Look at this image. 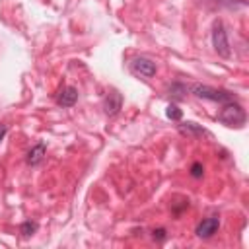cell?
<instances>
[{
  "mask_svg": "<svg viewBox=\"0 0 249 249\" xmlns=\"http://www.w3.org/2000/svg\"><path fill=\"white\" fill-rule=\"evenodd\" d=\"M218 121L222 124H226V126H243V123H245V111H243V107L239 103L228 101L222 107V111L218 113Z\"/></svg>",
  "mask_w": 249,
  "mask_h": 249,
  "instance_id": "cell-1",
  "label": "cell"
},
{
  "mask_svg": "<svg viewBox=\"0 0 249 249\" xmlns=\"http://www.w3.org/2000/svg\"><path fill=\"white\" fill-rule=\"evenodd\" d=\"M191 91L200 97V99H210V101H218V103H228V101H235V95L231 91L226 89H216L210 86H202V84H195L191 88Z\"/></svg>",
  "mask_w": 249,
  "mask_h": 249,
  "instance_id": "cell-2",
  "label": "cell"
},
{
  "mask_svg": "<svg viewBox=\"0 0 249 249\" xmlns=\"http://www.w3.org/2000/svg\"><path fill=\"white\" fill-rule=\"evenodd\" d=\"M212 47H214V51L220 56H224V58L230 56V41H228V33L224 29V23L222 21H216L214 23V29H212Z\"/></svg>",
  "mask_w": 249,
  "mask_h": 249,
  "instance_id": "cell-3",
  "label": "cell"
},
{
  "mask_svg": "<svg viewBox=\"0 0 249 249\" xmlns=\"http://www.w3.org/2000/svg\"><path fill=\"white\" fill-rule=\"evenodd\" d=\"M130 68H132L134 74H140V76H146V78H152V76H156V72H158L156 62L150 60V58H146V56H136V58L130 62Z\"/></svg>",
  "mask_w": 249,
  "mask_h": 249,
  "instance_id": "cell-4",
  "label": "cell"
},
{
  "mask_svg": "<svg viewBox=\"0 0 249 249\" xmlns=\"http://www.w3.org/2000/svg\"><path fill=\"white\" fill-rule=\"evenodd\" d=\"M218 228H220V218H218V216H210V218H204V220L196 226L195 233H196V237H200V239H208V237H212V235L218 231Z\"/></svg>",
  "mask_w": 249,
  "mask_h": 249,
  "instance_id": "cell-5",
  "label": "cell"
},
{
  "mask_svg": "<svg viewBox=\"0 0 249 249\" xmlns=\"http://www.w3.org/2000/svg\"><path fill=\"white\" fill-rule=\"evenodd\" d=\"M76 101H78V89L72 88V86L62 88V89L58 91V95H56V103H58L60 107H72Z\"/></svg>",
  "mask_w": 249,
  "mask_h": 249,
  "instance_id": "cell-6",
  "label": "cell"
},
{
  "mask_svg": "<svg viewBox=\"0 0 249 249\" xmlns=\"http://www.w3.org/2000/svg\"><path fill=\"white\" fill-rule=\"evenodd\" d=\"M121 107H123V95H121L119 91H111V93L105 97V103H103L105 113H107L109 117H113V115H117V113L121 111Z\"/></svg>",
  "mask_w": 249,
  "mask_h": 249,
  "instance_id": "cell-7",
  "label": "cell"
},
{
  "mask_svg": "<svg viewBox=\"0 0 249 249\" xmlns=\"http://www.w3.org/2000/svg\"><path fill=\"white\" fill-rule=\"evenodd\" d=\"M177 128H179V132H181L183 136H189V138H202V136H206V134H208V130H206V128H202L200 124L191 123V121L181 123Z\"/></svg>",
  "mask_w": 249,
  "mask_h": 249,
  "instance_id": "cell-8",
  "label": "cell"
},
{
  "mask_svg": "<svg viewBox=\"0 0 249 249\" xmlns=\"http://www.w3.org/2000/svg\"><path fill=\"white\" fill-rule=\"evenodd\" d=\"M43 156H45V144L39 142V144H35V146L27 152V163H29V165H37V163L43 160Z\"/></svg>",
  "mask_w": 249,
  "mask_h": 249,
  "instance_id": "cell-9",
  "label": "cell"
},
{
  "mask_svg": "<svg viewBox=\"0 0 249 249\" xmlns=\"http://www.w3.org/2000/svg\"><path fill=\"white\" fill-rule=\"evenodd\" d=\"M167 93H169V97H173V99H183L185 93H187V86L175 82V84H171V86L167 88Z\"/></svg>",
  "mask_w": 249,
  "mask_h": 249,
  "instance_id": "cell-10",
  "label": "cell"
},
{
  "mask_svg": "<svg viewBox=\"0 0 249 249\" xmlns=\"http://www.w3.org/2000/svg\"><path fill=\"white\" fill-rule=\"evenodd\" d=\"M165 115H167V119H171V121H179V119H181V115H183V111H181L175 103H171V105H167Z\"/></svg>",
  "mask_w": 249,
  "mask_h": 249,
  "instance_id": "cell-11",
  "label": "cell"
},
{
  "mask_svg": "<svg viewBox=\"0 0 249 249\" xmlns=\"http://www.w3.org/2000/svg\"><path fill=\"white\" fill-rule=\"evenodd\" d=\"M35 230H37V224L35 222H23L21 228H19V231L23 235H31V233H35Z\"/></svg>",
  "mask_w": 249,
  "mask_h": 249,
  "instance_id": "cell-12",
  "label": "cell"
},
{
  "mask_svg": "<svg viewBox=\"0 0 249 249\" xmlns=\"http://www.w3.org/2000/svg\"><path fill=\"white\" fill-rule=\"evenodd\" d=\"M202 173H204L202 163H198V161H196V163H193V165H191V175H193V177H196V179H198V177H202Z\"/></svg>",
  "mask_w": 249,
  "mask_h": 249,
  "instance_id": "cell-13",
  "label": "cell"
},
{
  "mask_svg": "<svg viewBox=\"0 0 249 249\" xmlns=\"http://www.w3.org/2000/svg\"><path fill=\"white\" fill-rule=\"evenodd\" d=\"M165 235H167V231H165L163 228H158V230H154V239H158V241H163V239H165Z\"/></svg>",
  "mask_w": 249,
  "mask_h": 249,
  "instance_id": "cell-14",
  "label": "cell"
},
{
  "mask_svg": "<svg viewBox=\"0 0 249 249\" xmlns=\"http://www.w3.org/2000/svg\"><path fill=\"white\" fill-rule=\"evenodd\" d=\"M6 130H8V128H6V124H0V142H2V138L6 136Z\"/></svg>",
  "mask_w": 249,
  "mask_h": 249,
  "instance_id": "cell-15",
  "label": "cell"
}]
</instances>
